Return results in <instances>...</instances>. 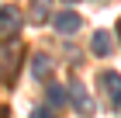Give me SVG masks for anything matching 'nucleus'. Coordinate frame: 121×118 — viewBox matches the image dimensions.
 <instances>
[{
    "mask_svg": "<svg viewBox=\"0 0 121 118\" xmlns=\"http://www.w3.org/2000/svg\"><path fill=\"white\" fill-rule=\"evenodd\" d=\"M21 10L14 7V4H4L0 7V38H14L17 35V28H21Z\"/></svg>",
    "mask_w": 121,
    "mask_h": 118,
    "instance_id": "nucleus-1",
    "label": "nucleus"
},
{
    "mask_svg": "<svg viewBox=\"0 0 121 118\" xmlns=\"http://www.w3.org/2000/svg\"><path fill=\"white\" fill-rule=\"evenodd\" d=\"M69 97H73V104H76L80 115H93V101H90V94H86L80 83H73V94H69Z\"/></svg>",
    "mask_w": 121,
    "mask_h": 118,
    "instance_id": "nucleus-4",
    "label": "nucleus"
},
{
    "mask_svg": "<svg viewBox=\"0 0 121 118\" xmlns=\"http://www.w3.org/2000/svg\"><path fill=\"white\" fill-rule=\"evenodd\" d=\"M118 38H121V18H118Z\"/></svg>",
    "mask_w": 121,
    "mask_h": 118,
    "instance_id": "nucleus-13",
    "label": "nucleus"
},
{
    "mask_svg": "<svg viewBox=\"0 0 121 118\" xmlns=\"http://www.w3.org/2000/svg\"><path fill=\"white\" fill-rule=\"evenodd\" d=\"M52 28H56V31H62V35H73V31H80V28H83V18H80V14H73V10H62V14H56V18H52Z\"/></svg>",
    "mask_w": 121,
    "mask_h": 118,
    "instance_id": "nucleus-3",
    "label": "nucleus"
},
{
    "mask_svg": "<svg viewBox=\"0 0 121 118\" xmlns=\"http://www.w3.org/2000/svg\"><path fill=\"white\" fill-rule=\"evenodd\" d=\"M100 83H104V90H107V97H114L121 90V76L118 73H100Z\"/></svg>",
    "mask_w": 121,
    "mask_h": 118,
    "instance_id": "nucleus-7",
    "label": "nucleus"
},
{
    "mask_svg": "<svg viewBox=\"0 0 121 118\" xmlns=\"http://www.w3.org/2000/svg\"><path fill=\"white\" fill-rule=\"evenodd\" d=\"M45 97H48V104H66V87H59V83H48V90H45Z\"/></svg>",
    "mask_w": 121,
    "mask_h": 118,
    "instance_id": "nucleus-8",
    "label": "nucleus"
},
{
    "mask_svg": "<svg viewBox=\"0 0 121 118\" xmlns=\"http://www.w3.org/2000/svg\"><path fill=\"white\" fill-rule=\"evenodd\" d=\"M31 118H56V115H52L48 108H35V111H31Z\"/></svg>",
    "mask_w": 121,
    "mask_h": 118,
    "instance_id": "nucleus-10",
    "label": "nucleus"
},
{
    "mask_svg": "<svg viewBox=\"0 0 121 118\" xmlns=\"http://www.w3.org/2000/svg\"><path fill=\"white\" fill-rule=\"evenodd\" d=\"M21 56H24V49H21V42H14V38H7V45L0 49V59H4V76H14L17 73V63H21Z\"/></svg>",
    "mask_w": 121,
    "mask_h": 118,
    "instance_id": "nucleus-2",
    "label": "nucleus"
},
{
    "mask_svg": "<svg viewBox=\"0 0 121 118\" xmlns=\"http://www.w3.org/2000/svg\"><path fill=\"white\" fill-rule=\"evenodd\" d=\"M90 49H93L97 56H107V52H111V31H93Z\"/></svg>",
    "mask_w": 121,
    "mask_h": 118,
    "instance_id": "nucleus-5",
    "label": "nucleus"
},
{
    "mask_svg": "<svg viewBox=\"0 0 121 118\" xmlns=\"http://www.w3.org/2000/svg\"><path fill=\"white\" fill-rule=\"evenodd\" d=\"M31 21H45V0H35V7H31Z\"/></svg>",
    "mask_w": 121,
    "mask_h": 118,
    "instance_id": "nucleus-9",
    "label": "nucleus"
},
{
    "mask_svg": "<svg viewBox=\"0 0 121 118\" xmlns=\"http://www.w3.org/2000/svg\"><path fill=\"white\" fill-rule=\"evenodd\" d=\"M66 4H76V0H66Z\"/></svg>",
    "mask_w": 121,
    "mask_h": 118,
    "instance_id": "nucleus-14",
    "label": "nucleus"
},
{
    "mask_svg": "<svg viewBox=\"0 0 121 118\" xmlns=\"http://www.w3.org/2000/svg\"><path fill=\"white\" fill-rule=\"evenodd\" d=\"M111 104H114V111H118V115H121V90H118V94H114V97H111Z\"/></svg>",
    "mask_w": 121,
    "mask_h": 118,
    "instance_id": "nucleus-11",
    "label": "nucleus"
},
{
    "mask_svg": "<svg viewBox=\"0 0 121 118\" xmlns=\"http://www.w3.org/2000/svg\"><path fill=\"white\" fill-rule=\"evenodd\" d=\"M48 66H52L48 56H35V59H31V73H35L38 80H45V76H48Z\"/></svg>",
    "mask_w": 121,
    "mask_h": 118,
    "instance_id": "nucleus-6",
    "label": "nucleus"
},
{
    "mask_svg": "<svg viewBox=\"0 0 121 118\" xmlns=\"http://www.w3.org/2000/svg\"><path fill=\"white\" fill-rule=\"evenodd\" d=\"M7 115H10V111H7V108H0V118H7Z\"/></svg>",
    "mask_w": 121,
    "mask_h": 118,
    "instance_id": "nucleus-12",
    "label": "nucleus"
}]
</instances>
